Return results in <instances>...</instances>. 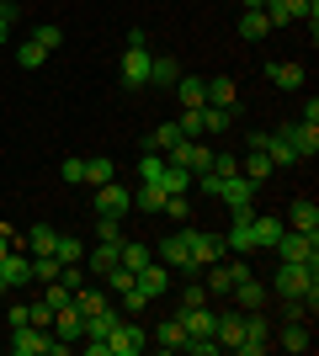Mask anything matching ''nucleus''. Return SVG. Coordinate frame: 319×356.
<instances>
[{
  "label": "nucleus",
  "instance_id": "e433bc0d",
  "mask_svg": "<svg viewBox=\"0 0 319 356\" xmlns=\"http://www.w3.org/2000/svg\"><path fill=\"white\" fill-rule=\"evenodd\" d=\"M43 59H48V48H43V43H32V38H27L22 48H16V64H22V70H38Z\"/></svg>",
  "mask_w": 319,
  "mask_h": 356
},
{
  "label": "nucleus",
  "instance_id": "b1692460",
  "mask_svg": "<svg viewBox=\"0 0 319 356\" xmlns=\"http://www.w3.org/2000/svg\"><path fill=\"white\" fill-rule=\"evenodd\" d=\"M165 186H154V181H138V192H133V208L138 213H160V208H165Z\"/></svg>",
  "mask_w": 319,
  "mask_h": 356
},
{
  "label": "nucleus",
  "instance_id": "a19ab883",
  "mask_svg": "<svg viewBox=\"0 0 319 356\" xmlns=\"http://www.w3.org/2000/svg\"><path fill=\"white\" fill-rule=\"evenodd\" d=\"M96 239H106V245H122V218H101V223H96Z\"/></svg>",
  "mask_w": 319,
  "mask_h": 356
},
{
  "label": "nucleus",
  "instance_id": "ddd939ff",
  "mask_svg": "<svg viewBox=\"0 0 319 356\" xmlns=\"http://www.w3.org/2000/svg\"><path fill=\"white\" fill-rule=\"evenodd\" d=\"M282 134H288V144L298 149V160H314V154H319V122H304V118H298L293 128H282Z\"/></svg>",
  "mask_w": 319,
  "mask_h": 356
},
{
  "label": "nucleus",
  "instance_id": "c85d7f7f",
  "mask_svg": "<svg viewBox=\"0 0 319 356\" xmlns=\"http://www.w3.org/2000/svg\"><path fill=\"white\" fill-rule=\"evenodd\" d=\"M106 181H117V165L106 160V154H96V160H85V186H106Z\"/></svg>",
  "mask_w": 319,
  "mask_h": 356
},
{
  "label": "nucleus",
  "instance_id": "8fccbe9b",
  "mask_svg": "<svg viewBox=\"0 0 319 356\" xmlns=\"http://www.w3.org/2000/svg\"><path fill=\"white\" fill-rule=\"evenodd\" d=\"M245 11H266V0H240Z\"/></svg>",
  "mask_w": 319,
  "mask_h": 356
},
{
  "label": "nucleus",
  "instance_id": "5701e85b",
  "mask_svg": "<svg viewBox=\"0 0 319 356\" xmlns=\"http://www.w3.org/2000/svg\"><path fill=\"white\" fill-rule=\"evenodd\" d=\"M197 118H202V138L208 134H229V128H234V106H202Z\"/></svg>",
  "mask_w": 319,
  "mask_h": 356
},
{
  "label": "nucleus",
  "instance_id": "4468645a",
  "mask_svg": "<svg viewBox=\"0 0 319 356\" xmlns=\"http://www.w3.org/2000/svg\"><path fill=\"white\" fill-rule=\"evenodd\" d=\"M309 74H304V64L298 59H282V64H266V86H277V90H298Z\"/></svg>",
  "mask_w": 319,
  "mask_h": 356
},
{
  "label": "nucleus",
  "instance_id": "a18cd8bd",
  "mask_svg": "<svg viewBox=\"0 0 319 356\" xmlns=\"http://www.w3.org/2000/svg\"><path fill=\"white\" fill-rule=\"evenodd\" d=\"M160 213H165V218H186L192 208H186V197H165V208H160Z\"/></svg>",
  "mask_w": 319,
  "mask_h": 356
},
{
  "label": "nucleus",
  "instance_id": "49530a36",
  "mask_svg": "<svg viewBox=\"0 0 319 356\" xmlns=\"http://www.w3.org/2000/svg\"><path fill=\"white\" fill-rule=\"evenodd\" d=\"M16 245H22V234H16L11 223H0V255H6V250H16Z\"/></svg>",
  "mask_w": 319,
  "mask_h": 356
},
{
  "label": "nucleus",
  "instance_id": "9d476101",
  "mask_svg": "<svg viewBox=\"0 0 319 356\" xmlns=\"http://www.w3.org/2000/svg\"><path fill=\"white\" fill-rule=\"evenodd\" d=\"M261 154H266L277 170H293V165H304V160H298V149L288 144V134H282V128H266V134H261Z\"/></svg>",
  "mask_w": 319,
  "mask_h": 356
},
{
  "label": "nucleus",
  "instance_id": "c03bdc74",
  "mask_svg": "<svg viewBox=\"0 0 319 356\" xmlns=\"http://www.w3.org/2000/svg\"><path fill=\"white\" fill-rule=\"evenodd\" d=\"M181 303H186V309H192V303H208V287H202V282H186L181 287Z\"/></svg>",
  "mask_w": 319,
  "mask_h": 356
},
{
  "label": "nucleus",
  "instance_id": "423d86ee",
  "mask_svg": "<svg viewBox=\"0 0 319 356\" xmlns=\"http://www.w3.org/2000/svg\"><path fill=\"white\" fill-rule=\"evenodd\" d=\"M91 192H96V202H91L96 218H122V213L133 208V192L122 181H106V186H91Z\"/></svg>",
  "mask_w": 319,
  "mask_h": 356
},
{
  "label": "nucleus",
  "instance_id": "6ab92c4d",
  "mask_svg": "<svg viewBox=\"0 0 319 356\" xmlns=\"http://www.w3.org/2000/svg\"><path fill=\"white\" fill-rule=\"evenodd\" d=\"M170 90H176V96H181V106H192V112H197V106H208V80H197V74H181Z\"/></svg>",
  "mask_w": 319,
  "mask_h": 356
},
{
  "label": "nucleus",
  "instance_id": "dca6fc26",
  "mask_svg": "<svg viewBox=\"0 0 319 356\" xmlns=\"http://www.w3.org/2000/svg\"><path fill=\"white\" fill-rule=\"evenodd\" d=\"M80 266H85V277H96V282H101L106 271L117 266V245H106V239H96V250H85V261H80Z\"/></svg>",
  "mask_w": 319,
  "mask_h": 356
},
{
  "label": "nucleus",
  "instance_id": "09e8293b",
  "mask_svg": "<svg viewBox=\"0 0 319 356\" xmlns=\"http://www.w3.org/2000/svg\"><path fill=\"white\" fill-rule=\"evenodd\" d=\"M80 351H85V356H112V351H106V341H80Z\"/></svg>",
  "mask_w": 319,
  "mask_h": 356
},
{
  "label": "nucleus",
  "instance_id": "603ef678",
  "mask_svg": "<svg viewBox=\"0 0 319 356\" xmlns=\"http://www.w3.org/2000/svg\"><path fill=\"white\" fill-rule=\"evenodd\" d=\"M0 298H11V282H6V277H0Z\"/></svg>",
  "mask_w": 319,
  "mask_h": 356
},
{
  "label": "nucleus",
  "instance_id": "f704fd0d",
  "mask_svg": "<svg viewBox=\"0 0 319 356\" xmlns=\"http://www.w3.org/2000/svg\"><path fill=\"white\" fill-rule=\"evenodd\" d=\"M208 106H234V80H229V74L208 80Z\"/></svg>",
  "mask_w": 319,
  "mask_h": 356
},
{
  "label": "nucleus",
  "instance_id": "6e6552de",
  "mask_svg": "<svg viewBox=\"0 0 319 356\" xmlns=\"http://www.w3.org/2000/svg\"><path fill=\"white\" fill-rule=\"evenodd\" d=\"M245 277H250V266H245V261H234V266H224V261H218V266H208L202 287H208V298H229L234 287L245 282Z\"/></svg>",
  "mask_w": 319,
  "mask_h": 356
},
{
  "label": "nucleus",
  "instance_id": "3c124183",
  "mask_svg": "<svg viewBox=\"0 0 319 356\" xmlns=\"http://www.w3.org/2000/svg\"><path fill=\"white\" fill-rule=\"evenodd\" d=\"M0 43H11V22H0Z\"/></svg>",
  "mask_w": 319,
  "mask_h": 356
},
{
  "label": "nucleus",
  "instance_id": "20e7f679",
  "mask_svg": "<svg viewBox=\"0 0 319 356\" xmlns=\"http://www.w3.org/2000/svg\"><path fill=\"white\" fill-rule=\"evenodd\" d=\"M272 250L282 255V261H304V266H314V271H319V234H298V229H282Z\"/></svg>",
  "mask_w": 319,
  "mask_h": 356
},
{
  "label": "nucleus",
  "instance_id": "cd10ccee",
  "mask_svg": "<svg viewBox=\"0 0 319 356\" xmlns=\"http://www.w3.org/2000/svg\"><path fill=\"white\" fill-rule=\"evenodd\" d=\"M266 32H272V22H266V11H245V16H240V38H245V43H261Z\"/></svg>",
  "mask_w": 319,
  "mask_h": 356
},
{
  "label": "nucleus",
  "instance_id": "f03ea898",
  "mask_svg": "<svg viewBox=\"0 0 319 356\" xmlns=\"http://www.w3.org/2000/svg\"><path fill=\"white\" fill-rule=\"evenodd\" d=\"M149 64H154L149 38H144V27H133V32H128V54H122V64H117L122 86H128V90H144V86H149Z\"/></svg>",
  "mask_w": 319,
  "mask_h": 356
},
{
  "label": "nucleus",
  "instance_id": "37998d69",
  "mask_svg": "<svg viewBox=\"0 0 319 356\" xmlns=\"http://www.w3.org/2000/svg\"><path fill=\"white\" fill-rule=\"evenodd\" d=\"M59 176L69 181V186H80V181H85V160H75V154H69V160L59 165Z\"/></svg>",
  "mask_w": 319,
  "mask_h": 356
},
{
  "label": "nucleus",
  "instance_id": "1a4fd4ad",
  "mask_svg": "<svg viewBox=\"0 0 319 356\" xmlns=\"http://www.w3.org/2000/svg\"><path fill=\"white\" fill-rule=\"evenodd\" d=\"M256 197H261V186H256L250 176H240V170L218 181V202H224V208H250Z\"/></svg>",
  "mask_w": 319,
  "mask_h": 356
},
{
  "label": "nucleus",
  "instance_id": "4be33fe9",
  "mask_svg": "<svg viewBox=\"0 0 319 356\" xmlns=\"http://www.w3.org/2000/svg\"><path fill=\"white\" fill-rule=\"evenodd\" d=\"M149 341L160 346V351H186V330H181V319L170 314V319H165V325H160V330H154Z\"/></svg>",
  "mask_w": 319,
  "mask_h": 356
},
{
  "label": "nucleus",
  "instance_id": "7ed1b4c3",
  "mask_svg": "<svg viewBox=\"0 0 319 356\" xmlns=\"http://www.w3.org/2000/svg\"><path fill=\"white\" fill-rule=\"evenodd\" d=\"M266 22L272 27L309 22V38H319V0H266Z\"/></svg>",
  "mask_w": 319,
  "mask_h": 356
},
{
  "label": "nucleus",
  "instance_id": "c9c22d12",
  "mask_svg": "<svg viewBox=\"0 0 319 356\" xmlns=\"http://www.w3.org/2000/svg\"><path fill=\"white\" fill-rule=\"evenodd\" d=\"M176 144H181V128H176V122H160V128L149 134V149H160V154H165V149H176Z\"/></svg>",
  "mask_w": 319,
  "mask_h": 356
},
{
  "label": "nucleus",
  "instance_id": "a878e982",
  "mask_svg": "<svg viewBox=\"0 0 319 356\" xmlns=\"http://www.w3.org/2000/svg\"><path fill=\"white\" fill-rule=\"evenodd\" d=\"M181 80V64L170 59V54H154V64H149V86H176Z\"/></svg>",
  "mask_w": 319,
  "mask_h": 356
},
{
  "label": "nucleus",
  "instance_id": "39448f33",
  "mask_svg": "<svg viewBox=\"0 0 319 356\" xmlns=\"http://www.w3.org/2000/svg\"><path fill=\"white\" fill-rule=\"evenodd\" d=\"M181 239H186V255L197 261V266H218L229 255V239L224 234H202V229H181Z\"/></svg>",
  "mask_w": 319,
  "mask_h": 356
},
{
  "label": "nucleus",
  "instance_id": "f8f14e48",
  "mask_svg": "<svg viewBox=\"0 0 319 356\" xmlns=\"http://www.w3.org/2000/svg\"><path fill=\"white\" fill-rule=\"evenodd\" d=\"M245 229H250V245H256V250H272V245H277V234H282L288 223H282V218H272V213H250V223H245Z\"/></svg>",
  "mask_w": 319,
  "mask_h": 356
},
{
  "label": "nucleus",
  "instance_id": "72a5a7b5",
  "mask_svg": "<svg viewBox=\"0 0 319 356\" xmlns=\"http://www.w3.org/2000/svg\"><path fill=\"white\" fill-rule=\"evenodd\" d=\"M54 255H59L64 266H80V261H85V245H80L75 234H59V245H54Z\"/></svg>",
  "mask_w": 319,
  "mask_h": 356
},
{
  "label": "nucleus",
  "instance_id": "ea45409f",
  "mask_svg": "<svg viewBox=\"0 0 319 356\" xmlns=\"http://www.w3.org/2000/svg\"><path fill=\"white\" fill-rule=\"evenodd\" d=\"M101 282H106V287H112V293H128V287H133V271H128V266H122V261H117V266L106 271Z\"/></svg>",
  "mask_w": 319,
  "mask_h": 356
},
{
  "label": "nucleus",
  "instance_id": "2f4dec72",
  "mask_svg": "<svg viewBox=\"0 0 319 356\" xmlns=\"http://www.w3.org/2000/svg\"><path fill=\"white\" fill-rule=\"evenodd\" d=\"M277 346H282V351H309V346H314V341H309V325H304V319H293Z\"/></svg>",
  "mask_w": 319,
  "mask_h": 356
},
{
  "label": "nucleus",
  "instance_id": "58836bf2",
  "mask_svg": "<svg viewBox=\"0 0 319 356\" xmlns=\"http://www.w3.org/2000/svg\"><path fill=\"white\" fill-rule=\"evenodd\" d=\"M202 112V106H197ZM192 112V106H181V118H176V128H181V138H202V118Z\"/></svg>",
  "mask_w": 319,
  "mask_h": 356
},
{
  "label": "nucleus",
  "instance_id": "412c9836",
  "mask_svg": "<svg viewBox=\"0 0 319 356\" xmlns=\"http://www.w3.org/2000/svg\"><path fill=\"white\" fill-rule=\"evenodd\" d=\"M117 261H122L128 271H144V266L154 261V250L144 245V239H122V245H117Z\"/></svg>",
  "mask_w": 319,
  "mask_h": 356
},
{
  "label": "nucleus",
  "instance_id": "aec40b11",
  "mask_svg": "<svg viewBox=\"0 0 319 356\" xmlns=\"http://www.w3.org/2000/svg\"><path fill=\"white\" fill-rule=\"evenodd\" d=\"M69 309H80V314H101L106 309V293L96 282H80L75 293H69Z\"/></svg>",
  "mask_w": 319,
  "mask_h": 356
},
{
  "label": "nucleus",
  "instance_id": "0eeeda50",
  "mask_svg": "<svg viewBox=\"0 0 319 356\" xmlns=\"http://www.w3.org/2000/svg\"><path fill=\"white\" fill-rule=\"evenodd\" d=\"M144 346H149V330H144V325H133L128 314H122V319H117V330L106 335V351H112V356H138Z\"/></svg>",
  "mask_w": 319,
  "mask_h": 356
},
{
  "label": "nucleus",
  "instance_id": "a211bd4d",
  "mask_svg": "<svg viewBox=\"0 0 319 356\" xmlns=\"http://www.w3.org/2000/svg\"><path fill=\"white\" fill-rule=\"evenodd\" d=\"M22 245H27L32 255H54V245H59V229H54V223H32L27 234H22Z\"/></svg>",
  "mask_w": 319,
  "mask_h": 356
},
{
  "label": "nucleus",
  "instance_id": "7c9ffc66",
  "mask_svg": "<svg viewBox=\"0 0 319 356\" xmlns=\"http://www.w3.org/2000/svg\"><path fill=\"white\" fill-rule=\"evenodd\" d=\"M160 186H165L170 197H186L192 186H197V176H192V170H176V165H165V181H160Z\"/></svg>",
  "mask_w": 319,
  "mask_h": 356
},
{
  "label": "nucleus",
  "instance_id": "2eb2a0df",
  "mask_svg": "<svg viewBox=\"0 0 319 356\" xmlns=\"http://www.w3.org/2000/svg\"><path fill=\"white\" fill-rule=\"evenodd\" d=\"M288 229H298V234H319V202L314 197H298L288 208Z\"/></svg>",
  "mask_w": 319,
  "mask_h": 356
},
{
  "label": "nucleus",
  "instance_id": "393cba45",
  "mask_svg": "<svg viewBox=\"0 0 319 356\" xmlns=\"http://www.w3.org/2000/svg\"><path fill=\"white\" fill-rule=\"evenodd\" d=\"M229 298H234V303H240L245 314H250V309H266V287H261L256 277H245V282L234 287V293H229Z\"/></svg>",
  "mask_w": 319,
  "mask_h": 356
},
{
  "label": "nucleus",
  "instance_id": "f3484780",
  "mask_svg": "<svg viewBox=\"0 0 319 356\" xmlns=\"http://www.w3.org/2000/svg\"><path fill=\"white\" fill-rule=\"evenodd\" d=\"M0 277L11 282V293H16V287H27V282H32V255L6 250V255H0Z\"/></svg>",
  "mask_w": 319,
  "mask_h": 356
},
{
  "label": "nucleus",
  "instance_id": "de8ad7c7",
  "mask_svg": "<svg viewBox=\"0 0 319 356\" xmlns=\"http://www.w3.org/2000/svg\"><path fill=\"white\" fill-rule=\"evenodd\" d=\"M0 22H11V27H16V22H22V6H16V0H0Z\"/></svg>",
  "mask_w": 319,
  "mask_h": 356
},
{
  "label": "nucleus",
  "instance_id": "bb28decb",
  "mask_svg": "<svg viewBox=\"0 0 319 356\" xmlns=\"http://www.w3.org/2000/svg\"><path fill=\"white\" fill-rule=\"evenodd\" d=\"M272 170H277V165L266 160L261 149H250V154H245V160H240V176H250V181H256V186H266V176H272Z\"/></svg>",
  "mask_w": 319,
  "mask_h": 356
},
{
  "label": "nucleus",
  "instance_id": "c756f323",
  "mask_svg": "<svg viewBox=\"0 0 319 356\" xmlns=\"http://www.w3.org/2000/svg\"><path fill=\"white\" fill-rule=\"evenodd\" d=\"M138 181H154V186L165 181V154H160V149H144V160H138Z\"/></svg>",
  "mask_w": 319,
  "mask_h": 356
},
{
  "label": "nucleus",
  "instance_id": "4c0bfd02",
  "mask_svg": "<svg viewBox=\"0 0 319 356\" xmlns=\"http://www.w3.org/2000/svg\"><path fill=\"white\" fill-rule=\"evenodd\" d=\"M27 325H38V330H54V303H48V298L27 303Z\"/></svg>",
  "mask_w": 319,
  "mask_h": 356
},
{
  "label": "nucleus",
  "instance_id": "9b49d317",
  "mask_svg": "<svg viewBox=\"0 0 319 356\" xmlns=\"http://www.w3.org/2000/svg\"><path fill=\"white\" fill-rule=\"evenodd\" d=\"M154 261H165V266H170V271H181V277H192V271H202L197 261L186 255V239H181V234L160 239V245H154Z\"/></svg>",
  "mask_w": 319,
  "mask_h": 356
},
{
  "label": "nucleus",
  "instance_id": "79ce46f5",
  "mask_svg": "<svg viewBox=\"0 0 319 356\" xmlns=\"http://www.w3.org/2000/svg\"><path fill=\"white\" fill-rule=\"evenodd\" d=\"M32 43H43V48H48V54H54V48H59V43H64V32H59V27H48V22H43V27L32 32Z\"/></svg>",
  "mask_w": 319,
  "mask_h": 356
},
{
  "label": "nucleus",
  "instance_id": "f257e3e1",
  "mask_svg": "<svg viewBox=\"0 0 319 356\" xmlns=\"http://www.w3.org/2000/svg\"><path fill=\"white\" fill-rule=\"evenodd\" d=\"M272 293L277 298H309V303H319V271L304 266V261H282L272 277Z\"/></svg>",
  "mask_w": 319,
  "mask_h": 356
},
{
  "label": "nucleus",
  "instance_id": "473e14b6",
  "mask_svg": "<svg viewBox=\"0 0 319 356\" xmlns=\"http://www.w3.org/2000/svg\"><path fill=\"white\" fill-rule=\"evenodd\" d=\"M64 261L59 255H32V282H59Z\"/></svg>",
  "mask_w": 319,
  "mask_h": 356
}]
</instances>
